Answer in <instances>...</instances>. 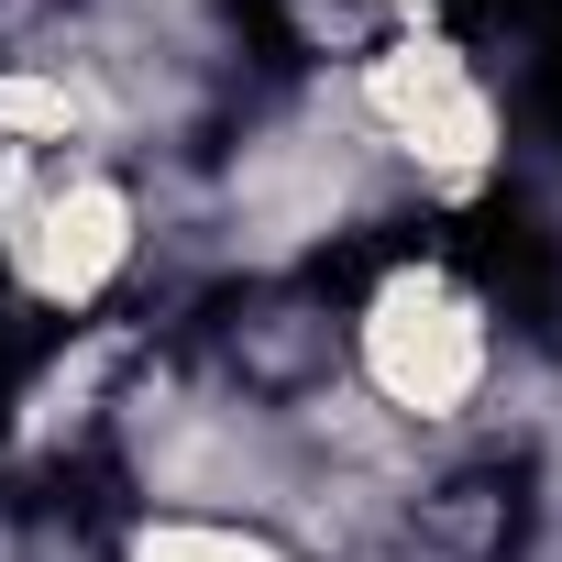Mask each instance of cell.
Masks as SVG:
<instances>
[{
  "label": "cell",
  "instance_id": "2",
  "mask_svg": "<svg viewBox=\"0 0 562 562\" xmlns=\"http://www.w3.org/2000/svg\"><path fill=\"white\" fill-rule=\"evenodd\" d=\"M342 100H353L364 155L408 166L430 199H474V188L507 166V111H496L485 67H474L452 34H430V23L397 34V45H375V56L342 78Z\"/></svg>",
  "mask_w": 562,
  "mask_h": 562
},
{
  "label": "cell",
  "instance_id": "1",
  "mask_svg": "<svg viewBox=\"0 0 562 562\" xmlns=\"http://www.w3.org/2000/svg\"><path fill=\"white\" fill-rule=\"evenodd\" d=\"M353 386L397 430H463L496 386V310L452 254H397L353 299Z\"/></svg>",
  "mask_w": 562,
  "mask_h": 562
},
{
  "label": "cell",
  "instance_id": "3",
  "mask_svg": "<svg viewBox=\"0 0 562 562\" xmlns=\"http://www.w3.org/2000/svg\"><path fill=\"white\" fill-rule=\"evenodd\" d=\"M122 562H299V551L276 540L265 518H210V507H155V518H133Z\"/></svg>",
  "mask_w": 562,
  "mask_h": 562
}]
</instances>
